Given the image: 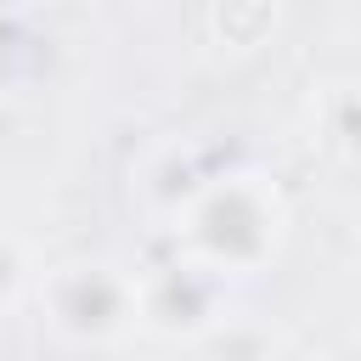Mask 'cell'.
<instances>
[{"mask_svg": "<svg viewBox=\"0 0 361 361\" xmlns=\"http://www.w3.org/2000/svg\"><path fill=\"white\" fill-rule=\"evenodd\" d=\"M169 231H175V259L197 265L226 288V276H254L276 259L288 237V203L271 175L226 169L186 192Z\"/></svg>", "mask_w": 361, "mask_h": 361, "instance_id": "1", "label": "cell"}, {"mask_svg": "<svg viewBox=\"0 0 361 361\" xmlns=\"http://www.w3.org/2000/svg\"><path fill=\"white\" fill-rule=\"evenodd\" d=\"M39 310L45 322L73 338V344H102L118 338L135 322V276L107 265V259H73L56 265L39 282Z\"/></svg>", "mask_w": 361, "mask_h": 361, "instance_id": "2", "label": "cell"}, {"mask_svg": "<svg viewBox=\"0 0 361 361\" xmlns=\"http://www.w3.org/2000/svg\"><path fill=\"white\" fill-rule=\"evenodd\" d=\"M135 276V322L158 327V333H203L214 327V310H220V282L203 276L197 265L186 259H164V265H147V271H130Z\"/></svg>", "mask_w": 361, "mask_h": 361, "instance_id": "3", "label": "cell"}, {"mask_svg": "<svg viewBox=\"0 0 361 361\" xmlns=\"http://www.w3.org/2000/svg\"><path fill=\"white\" fill-rule=\"evenodd\" d=\"M23 282H28V259H23V248L0 231V310H11V305H17Z\"/></svg>", "mask_w": 361, "mask_h": 361, "instance_id": "4", "label": "cell"}]
</instances>
